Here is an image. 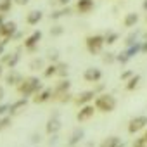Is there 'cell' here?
Wrapping results in <instances>:
<instances>
[{"label":"cell","instance_id":"obj_1","mask_svg":"<svg viewBox=\"0 0 147 147\" xmlns=\"http://www.w3.org/2000/svg\"><path fill=\"white\" fill-rule=\"evenodd\" d=\"M42 90H43V85H42V82H40L36 76H28V78H24L23 83L18 87V92H19L23 97H30V95L38 94V92H42Z\"/></svg>","mask_w":147,"mask_h":147},{"label":"cell","instance_id":"obj_2","mask_svg":"<svg viewBox=\"0 0 147 147\" xmlns=\"http://www.w3.org/2000/svg\"><path fill=\"white\" fill-rule=\"evenodd\" d=\"M116 99L111 95V94H102V95H97L95 100H94V106L97 111L100 113H111L116 109Z\"/></svg>","mask_w":147,"mask_h":147},{"label":"cell","instance_id":"obj_3","mask_svg":"<svg viewBox=\"0 0 147 147\" xmlns=\"http://www.w3.org/2000/svg\"><path fill=\"white\" fill-rule=\"evenodd\" d=\"M104 43H106V40L102 35H90L85 38V45H87V50L90 54H99L102 50Z\"/></svg>","mask_w":147,"mask_h":147},{"label":"cell","instance_id":"obj_4","mask_svg":"<svg viewBox=\"0 0 147 147\" xmlns=\"http://www.w3.org/2000/svg\"><path fill=\"white\" fill-rule=\"evenodd\" d=\"M69 88H71V82L67 80V78H64V80H61L57 85H55V88H54V100H59V102H62V99L69 94Z\"/></svg>","mask_w":147,"mask_h":147},{"label":"cell","instance_id":"obj_5","mask_svg":"<svg viewBox=\"0 0 147 147\" xmlns=\"http://www.w3.org/2000/svg\"><path fill=\"white\" fill-rule=\"evenodd\" d=\"M145 126H147V116H145V114L135 116V118H131V119H130V123H128V133L135 135L137 131L144 130Z\"/></svg>","mask_w":147,"mask_h":147},{"label":"cell","instance_id":"obj_6","mask_svg":"<svg viewBox=\"0 0 147 147\" xmlns=\"http://www.w3.org/2000/svg\"><path fill=\"white\" fill-rule=\"evenodd\" d=\"M61 126H62V123H61L59 113H54V114H50V118H49V121H47L45 131H47V135H50V137H52V135H57V133H59Z\"/></svg>","mask_w":147,"mask_h":147},{"label":"cell","instance_id":"obj_7","mask_svg":"<svg viewBox=\"0 0 147 147\" xmlns=\"http://www.w3.org/2000/svg\"><path fill=\"white\" fill-rule=\"evenodd\" d=\"M16 28H18V24L14 23V21H5L2 26H0V36L4 38V42L2 43H7L18 31H16Z\"/></svg>","mask_w":147,"mask_h":147},{"label":"cell","instance_id":"obj_8","mask_svg":"<svg viewBox=\"0 0 147 147\" xmlns=\"http://www.w3.org/2000/svg\"><path fill=\"white\" fill-rule=\"evenodd\" d=\"M94 97H97V94H95V90H85V92H80L75 99V104L76 106H80V107H83V106H88L92 100H95Z\"/></svg>","mask_w":147,"mask_h":147},{"label":"cell","instance_id":"obj_9","mask_svg":"<svg viewBox=\"0 0 147 147\" xmlns=\"http://www.w3.org/2000/svg\"><path fill=\"white\" fill-rule=\"evenodd\" d=\"M95 111H97V109H95V106H92V104L83 106V107H80V111H78V114H76V119H78L80 123H85V121H88V119L94 118Z\"/></svg>","mask_w":147,"mask_h":147},{"label":"cell","instance_id":"obj_10","mask_svg":"<svg viewBox=\"0 0 147 147\" xmlns=\"http://www.w3.org/2000/svg\"><path fill=\"white\" fill-rule=\"evenodd\" d=\"M40 40H42V31L36 30V31H33V33L24 40V49L30 50V52H35V50H36V45H38Z\"/></svg>","mask_w":147,"mask_h":147},{"label":"cell","instance_id":"obj_11","mask_svg":"<svg viewBox=\"0 0 147 147\" xmlns=\"http://www.w3.org/2000/svg\"><path fill=\"white\" fill-rule=\"evenodd\" d=\"M83 78H85V82H88V83H97V82H100V78H102V71H100L99 67H88V69H85V73H83Z\"/></svg>","mask_w":147,"mask_h":147},{"label":"cell","instance_id":"obj_12","mask_svg":"<svg viewBox=\"0 0 147 147\" xmlns=\"http://www.w3.org/2000/svg\"><path fill=\"white\" fill-rule=\"evenodd\" d=\"M23 75L21 73H18V71H14V69H11L7 75H5V83L9 85V87H19L21 83H23Z\"/></svg>","mask_w":147,"mask_h":147},{"label":"cell","instance_id":"obj_13","mask_svg":"<svg viewBox=\"0 0 147 147\" xmlns=\"http://www.w3.org/2000/svg\"><path fill=\"white\" fill-rule=\"evenodd\" d=\"M52 97H54V90H52V88H43L42 92H38V94L33 97V102H35V104H45V102H49Z\"/></svg>","mask_w":147,"mask_h":147},{"label":"cell","instance_id":"obj_14","mask_svg":"<svg viewBox=\"0 0 147 147\" xmlns=\"http://www.w3.org/2000/svg\"><path fill=\"white\" fill-rule=\"evenodd\" d=\"M83 137H85L83 128H75V130H73V133H71V137H69V140H67V145H69V147H73V145L80 144Z\"/></svg>","mask_w":147,"mask_h":147},{"label":"cell","instance_id":"obj_15","mask_svg":"<svg viewBox=\"0 0 147 147\" xmlns=\"http://www.w3.org/2000/svg\"><path fill=\"white\" fill-rule=\"evenodd\" d=\"M94 9V0H78L76 2V11L80 14H87Z\"/></svg>","mask_w":147,"mask_h":147},{"label":"cell","instance_id":"obj_16","mask_svg":"<svg viewBox=\"0 0 147 147\" xmlns=\"http://www.w3.org/2000/svg\"><path fill=\"white\" fill-rule=\"evenodd\" d=\"M42 18H43L42 11H31V12H28V16H26V23H28L30 26H35V24H38V23L42 21Z\"/></svg>","mask_w":147,"mask_h":147},{"label":"cell","instance_id":"obj_17","mask_svg":"<svg viewBox=\"0 0 147 147\" xmlns=\"http://www.w3.org/2000/svg\"><path fill=\"white\" fill-rule=\"evenodd\" d=\"M26 106H28V99H26V97H23V99L12 102V104H11V114H19Z\"/></svg>","mask_w":147,"mask_h":147},{"label":"cell","instance_id":"obj_18","mask_svg":"<svg viewBox=\"0 0 147 147\" xmlns=\"http://www.w3.org/2000/svg\"><path fill=\"white\" fill-rule=\"evenodd\" d=\"M119 144H121L119 137H116V135H111V137L104 138V140L100 142V145H99V147H118Z\"/></svg>","mask_w":147,"mask_h":147},{"label":"cell","instance_id":"obj_19","mask_svg":"<svg viewBox=\"0 0 147 147\" xmlns=\"http://www.w3.org/2000/svg\"><path fill=\"white\" fill-rule=\"evenodd\" d=\"M137 23H138V14H135V12H130V14H126V16H125V19H123V24H125V28H133Z\"/></svg>","mask_w":147,"mask_h":147},{"label":"cell","instance_id":"obj_20","mask_svg":"<svg viewBox=\"0 0 147 147\" xmlns=\"http://www.w3.org/2000/svg\"><path fill=\"white\" fill-rule=\"evenodd\" d=\"M138 83H140V75H133L128 82H126V85H125V88L128 90V92H131V90H135L137 87H138Z\"/></svg>","mask_w":147,"mask_h":147},{"label":"cell","instance_id":"obj_21","mask_svg":"<svg viewBox=\"0 0 147 147\" xmlns=\"http://www.w3.org/2000/svg\"><path fill=\"white\" fill-rule=\"evenodd\" d=\"M67 73H69V66L66 64V62H57V75L64 80V78H67Z\"/></svg>","mask_w":147,"mask_h":147},{"label":"cell","instance_id":"obj_22","mask_svg":"<svg viewBox=\"0 0 147 147\" xmlns=\"http://www.w3.org/2000/svg\"><path fill=\"white\" fill-rule=\"evenodd\" d=\"M125 52H126V54H128V57L131 59L133 55H137L138 52H142V42H137L135 45H131V47H128V49H126Z\"/></svg>","mask_w":147,"mask_h":147},{"label":"cell","instance_id":"obj_23","mask_svg":"<svg viewBox=\"0 0 147 147\" xmlns=\"http://www.w3.org/2000/svg\"><path fill=\"white\" fill-rule=\"evenodd\" d=\"M57 75V64H49L45 69H43V76L45 78H52Z\"/></svg>","mask_w":147,"mask_h":147},{"label":"cell","instance_id":"obj_24","mask_svg":"<svg viewBox=\"0 0 147 147\" xmlns=\"http://www.w3.org/2000/svg\"><path fill=\"white\" fill-rule=\"evenodd\" d=\"M118 38H119V35H118V33H114V31H107V33L104 35V40H106V43H107V45L116 43V42H118Z\"/></svg>","mask_w":147,"mask_h":147},{"label":"cell","instance_id":"obj_25","mask_svg":"<svg viewBox=\"0 0 147 147\" xmlns=\"http://www.w3.org/2000/svg\"><path fill=\"white\" fill-rule=\"evenodd\" d=\"M138 31H133V33H130L128 36H126V40H125V43H126V49L128 47H131V45H135L137 42H138Z\"/></svg>","mask_w":147,"mask_h":147},{"label":"cell","instance_id":"obj_26","mask_svg":"<svg viewBox=\"0 0 147 147\" xmlns=\"http://www.w3.org/2000/svg\"><path fill=\"white\" fill-rule=\"evenodd\" d=\"M11 125H12V118H11L9 114H7V116H2V118H0V131L7 130Z\"/></svg>","mask_w":147,"mask_h":147},{"label":"cell","instance_id":"obj_27","mask_svg":"<svg viewBox=\"0 0 147 147\" xmlns=\"http://www.w3.org/2000/svg\"><path fill=\"white\" fill-rule=\"evenodd\" d=\"M19 59H21V57H19V52H14V54L11 55V59H9V62H7V67H9V69H14V67L18 66V62H19Z\"/></svg>","mask_w":147,"mask_h":147},{"label":"cell","instance_id":"obj_28","mask_svg":"<svg viewBox=\"0 0 147 147\" xmlns=\"http://www.w3.org/2000/svg\"><path fill=\"white\" fill-rule=\"evenodd\" d=\"M30 69H33V71H36V69H45V67H43V59H33V61L30 62Z\"/></svg>","mask_w":147,"mask_h":147},{"label":"cell","instance_id":"obj_29","mask_svg":"<svg viewBox=\"0 0 147 147\" xmlns=\"http://www.w3.org/2000/svg\"><path fill=\"white\" fill-rule=\"evenodd\" d=\"M114 61H116V55H114L113 52H107V54L102 55V62H104V64H113Z\"/></svg>","mask_w":147,"mask_h":147},{"label":"cell","instance_id":"obj_30","mask_svg":"<svg viewBox=\"0 0 147 147\" xmlns=\"http://www.w3.org/2000/svg\"><path fill=\"white\" fill-rule=\"evenodd\" d=\"M116 61H118L119 64H126V62L130 61V57H128V54H126V52L123 50V52H119V54L116 55Z\"/></svg>","mask_w":147,"mask_h":147},{"label":"cell","instance_id":"obj_31","mask_svg":"<svg viewBox=\"0 0 147 147\" xmlns=\"http://www.w3.org/2000/svg\"><path fill=\"white\" fill-rule=\"evenodd\" d=\"M62 33H64V28H62V26H59V24H57V26H54V28H50V35H52V36H61Z\"/></svg>","mask_w":147,"mask_h":147},{"label":"cell","instance_id":"obj_32","mask_svg":"<svg viewBox=\"0 0 147 147\" xmlns=\"http://www.w3.org/2000/svg\"><path fill=\"white\" fill-rule=\"evenodd\" d=\"M7 113H11V104H0V118L7 116Z\"/></svg>","mask_w":147,"mask_h":147},{"label":"cell","instance_id":"obj_33","mask_svg":"<svg viewBox=\"0 0 147 147\" xmlns=\"http://www.w3.org/2000/svg\"><path fill=\"white\" fill-rule=\"evenodd\" d=\"M49 61L50 62H57V59H59V52L57 50H49Z\"/></svg>","mask_w":147,"mask_h":147},{"label":"cell","instance_id":"obj_34","mask_svg":"<svg viewBox=\"0 0 147 147\" xmlns=\"http://www.w3.org/2000/svg\"><path fill=\"white\" fill-rule=\"evenodd\" d=\"M133 75H135L133 71H125V73H121V82H128Z\"/></svg>","mask_w":147,"mask_h":147},{"label":"cell","instance_id":"obj_35","mask_svg":"<svg viewBox=\"0 0 147 147\" xmlns=\"http://www.w3.org/2000/svg\"><path fill=\"white\" fill-rule=\"evenodd\" d=\"M131 147H147V144H145V140H144V137H142V138H137Z\"/></svg>","mask_w":147,"mask_h":147},{"label":"cell","instance_id":"obj_36","mask_svg":"<svg viewBox=\"0 0 147 147\" xmlns=\"http://www.w3.org/2000/svg\"><path fill=\"white\" fill-rule=\"evenodd\" d=\"M62 18V12L61 11H54L52 14H50V19H54V21H57V19H61Z\"/></svg>","mask_w":147,"mask_h":147},{"label":"cell","instance_id":"obj_37","mask_svg":"<svg viewBox=\"0 0 147 147\" xmlns=\"http://www.w3.org/2000/svg\"><path fill=\"white\" fill-rule=\"evenodd\" d=\"M61 12H62V16H69V14H71V12H73V9H71V7H67V5H66V7H62V9H61Z\"/></svg>","mask_w":147,"mask_h":147},{"label":"cell","instance_id":"obj_38","mask_svg":"<svg viewBox=\"0 0 147 147\" xmlns=\"http://www.w3.org/2000/svg\"><path fill=\"white\" fill-rule=\"evenodd\" d=\"M11 55H12V54H4V55H2V64H7L9 59H11Z\"/></svg>","mask_w":147,"mask_h":147},{"label":"cell","instance_id":"obj_39","mask_svg":"<svg viewBox=\"0 0 147 147\" xmlns=\"http://www.w3.org/2000/svg\"><path fill=\"white\" fill-rule=\"evenodd\" d=\"M31 142H33V144L40 142V133H33V135H31Z\"/></svg>","mask_w":147,"mask_h":147},{"label":"cell","instance_id":"obj_40","mask_svg":"<svg viewBox=\"0 0 147 147\" xmlns=\"http://www.w3.org/2000/svg\"><path fill=\"white\" fill-rule=\"evenodd\" d=\"M14 2H16L18 5H26V4L30 2V0H14Z\"/></svg>","mask_w":147,"mask_h":147},{"label":"cell","instance_id":"obj_41","mask_svg":"<svg viewBox=\"0 0 147 147\" xmlns=\"http://www.w3.org/2000/svg\"><path fill=\"white\" fill-rule=\"evenodd\" d=\"M142 52H144V54H147V40H145V42H142Z\"/></svg>","mask_w":147,"mask_h":147},{"label":"cell","instance_id":"obj_42","mask_svg":"<svg viewBox=\"0 0 147 147\" xmlns=\"http://www.w3.org/2000/svg\"><path fill=\"white\" fill-rule=\"evenodd\" d=\"M57 2H59L61 5H64V7H66V5H67V4L71 2V0H57Z\"/></svg>","mask_w":147,"mask_h":147},{"label":"cell","instance_id":"obj_43","mask_svg":"<svg viewBox=\"0 0 147 147\" xmlns=\"http://www.w3.org/2000/svg\"><path fill=\"white\" fill-rule=\"evenodd\" d=\"M4 47H5V43L0 42V55H4Z\"/></svg>","mask_w":147,"mask_h":147},{"label":"cell","instance_id":"obj_44","mask_svg":"<svg viewBox=\"0 0 147 147\" xmlns=\"http://www.w3.org/2000/svg\"><path fill=\"white\" fill-rule=\"evenodd\" d=\"M55 142H57V135H52V138H50V145L55 144Z\"/></svg>","mask_w":147,"mask_h":147},{"label":"cell","instance_id":"obj_45","mask_svg":"<svg viewBox=\"0 0 147 147\" xmlns=\"http://www.w3.org/2000/svg\"><path fill=\"white\" fill-rule=\"evenodd\" d=\"M102 88H104V85H99V87H97V88H94V90H95V94H97V92H100Z\"/></svg>","mask_w":147,"mask_h":147},{"label":"cell","instance_id":"obj_46","mask_svg":"<svg viewBox=\"0 0 147 147\" xmlns=\"http://www.w3.org/2000/svg\"><path fill=\"white\" fill-rule=\"evenodd\" d=\"M142 9H144V11H147V0H144V4H142Z\"/></svg>","mask_w":147,"mask_h":147},{"label":"cell","instance_id":"obj_47","mask_svg":"<svg viewBox=\"0 0 147 147\" xmlns=\"http://www.w3.org/2000/svg\"><path fill=\"white\" fill-rule=\"evenodd\" d=\"M2 99H4V90L0 88V102H2Z\"/></svg>","mask_w":147,"mask_h":147},{"label":"cell","instance_id":"obj_48","mask_svg":"<svg viewBox=\"0 0 147 147\" xmlns=\"http://www.w3.org/2000/svg\"><path fill=\"white\" fill-rule=\"evenodd\" d=\"M4 18H5V16H0V26H2V24L5 23V21H4Z\"/></svg>","mask_w":147,"mask_h":147},{"label":"cell","instance_id":"obj_49","mask_svg":"<svg viewBox=\"0 0 147 147\" xmlns=\"http://www.w3.org/2000/svg\"><path fill=\"white\" fill-rule=\"evenodd\" d=\"M144 140H145V144H147V130H145V133H144Z\"/></svg>","mask_w":147,"mask_h":147},{"label":"cell","instance_id":"obj_50","mask_svg":"<svg viewBox=\"0 0 147 147\" xmlns=\"http://www.w3.org/2000/svg\"><path fill=\"white\" fill-rule=\"evenodd\" d=\"M0 76H2V64H0Z\"/></svg>","mask_w":147,"mask_h":147},{"label":"cell","instance_id":"obj_51","mask_svg":"<svg viewBox=\"0 0 147 147\" xmlns=\"http://www.w3.org/2000/svg\"><path fill=\"white\" fill-rule=\"evenodd\" d=\"M118 147H125V145H123V142H121V144H119V145H118Z\"/></svg>","mask_w":147,"mask_h":147},{"label":"cell","instance_id":"obj_52","mask_svg":"<svg viewBox=\"0 0 147 147\" xmlns=\"http://www.w3.org/2000/svg\"><path fill=\"white\" fill-rule=\"evenodd\" d=\"M11 2H12V0H11Z\"/></svg>","mask_w":147,"mask_h":147},{"label":"cell","instance_id":"obj_53","mask_svg":"<svg viewBox=\"0 0 147 147\" xmlns=\"http://www.w3.org/2000/svg\"><path fill=\"white\" fill-rule=\"evenodd\" d=\"M145 19H147V18H145Z\"/></svg>","mask_w":147,"mask_h":147},{"label":"cell","instance_id":"obj_54","mask_svg":"<svg viewBox=\"0 0 147 147\" xmlns=\"http://www.w3.org/2000/svg\"><path fill=\"white\" fill-rule=\"evenodd\" d=\"M145 35H147V33H145Z\"/></svg>","mask_w":147,"mask_h":147}]
</instances>
